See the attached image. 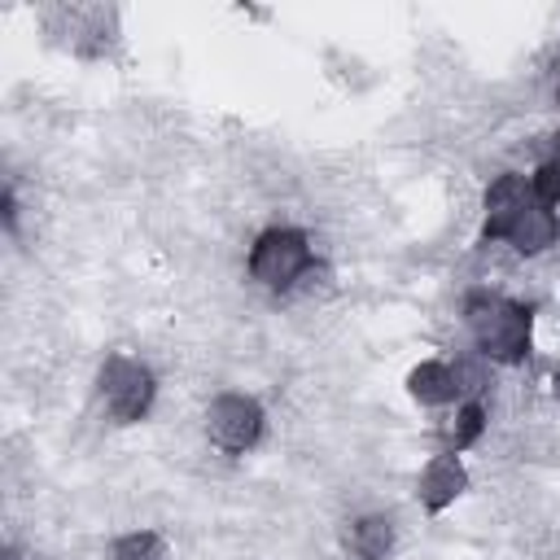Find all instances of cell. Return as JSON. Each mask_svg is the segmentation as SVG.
Masks as SVG:
<instances>
[{"mask_svg": "<svg viewBox=\"0 0 560 560\" xmlns=\"http://www.w3.org/2000/svg\"><path fill=\"white\" fill-rule=\"evenodd\" d=\"M551 398H556V402H560V368H556V372H551Z\"/></svg>", "mask_w": 560, "mask_h": 560, "instance_id": "obj_16", "label": "cell"}, {"mask_svg": "<svg viewBox=\"0 0 560 560\" xmlns=\"http://www.w3.org/2000/svg\"><path fill=\"white\" fill-rule=\"evenodd\" d=\"M407 398L429 407V411H451L459 398V385H455V368L451 359H420L411 372H407Z\"/></svg>", "mask_w": 560, "mask_h": 560, "instance_id": "obj_8", "label": "cell"}, {"mask_svg": "<svg viewBox=\"0 0 560 560\" xmlns=\"http://www.w3.org/2000/svg\"><path fill=\"white\" fill-rule=\"evenodd\" d=\"M486 424H490V411H486V398H468V402H455L446 411V420L438 424V451H451V455H464L472 451L481 438H486Z\"/></svg>", "mask_w": 560, "mask_h": 560, "instance_id": "obj_10", "label": "cell"}, {"mask_svg": "<svg viewBox=\"0 0 560 560\" xmlns=\"http://www.w3.org/2000/svg\"><path fill=\"white\" fill-rule=\"evenodd\" d=\"M109 560H171V547L158 529H127L109 542Z\"/></svg>", "mask_w": 560, "mask_h": 560, "instance_id": "obj_11", "label": "cell"}, {"mask_svg": "<svg viewBox=\"0 0 560 560\" xmlns=\"http://www.w3.org/2000/svg\"><path fill=\"white\" fill-rule=\"evenodd\" d=\"M245 271L267 293H298L302 280L315 271V245L302 228H289V223L262 228L245 254Z\"/></svg>", "mask_w": 560, "mask_h": 560, "instance_id": "obj_2", "label": "cell"}, {"mask_svg": "<svg viewBox=\"0 0 560 560\" xmlns=\"http://www.w3.org/2000/svg\"><path fill=\"white\" fill-rule=\"evenodd\" d=\"M464 332L477 354L494 368H516L534 350V306L499 293V289H468L459 302Z\"/></svg>", "mask_w": 560, "mask_h": 560, "instance_id": "obj_1", "label": "cell"}, {"mask_svg": "<svg viewBox=\"0 0 560 560\" xmlns=\"http://www.w3.org/2000/svg\"><path fill=\"white\" fill-rule=\"evenodd\" d=\"M464 490H468V468L451 451H433L416 472V503L424 516H442L446 508H455V499H464Z\"/></svg>", "mask_w": 560, "mask_h": 560, "instance_id": "obj_5", "label": "cell"}, {"mask_svg": "<svg viewBox=\"0 0 560 560\" xmlns=\"http://www.w3.org/2000/svg\"><path fill=\"white\" fill-rule=\"evenodd\" d=\"M451 368H455V385H459V398H464V402H468V398H486L490 376H494V363H490L486 354H477V350L455 354Z\"/></svg>", "mask_w": 560, "mask_h": 560, "instance_id": "obj_12", "label": "cell"}, {"mask_svg": "<svg viewBox=\"0 0 560 560\" xmlns=\"http://www.w3.org/2000/svg\"><path fill=\"white\" fill-rule=\"evenodd\" d=\"M0 560H26V556H22V551H18V547H13V542H9V547H4V551H0Z\"/></svg>", "mask_w": 560, "mask_h": 560, "instance_id": "obj_15", "label": "cell"}, {"mask_svg": "<svg viewBox=\"0 0 560 560\" xmlns=\"http://www.w3.org/2000/svg\"><path fill=\"white\" fill-rule=\"evenodd\" d=\"M560 241V214L547 206V201H529L508 228H503V236H499V245H508L512 254H521V258H538V254H547L551 245Z\"/></svg>", "mask_w": 560, "mask_h": 560, "instance_id": "obj_7", "label": "cell"}, {"mask_svg": "<svg viewBox=\"0 0 560 560\" xmlns=\"http://www.w3.org/2000/svg\"><path fill=\"white\" fill-rule=\"evenodd\" d=\"M556 105H560V83H556Z\"/></svg>", "mask_w": 560, "mask_h": 560, "instance_id": "obj_17", "label": "cell"}, {"mask_svg": "<svg viewBox=\"0 0 560 560\" xmlns=\"http://www.w3.org/2000/svg\"><path fill=\"white\" fill-rule=\"evenodd\" d=\"M529 184H534L538 201H547L551 210H560V131L547 140L542 158L534 162V171H529Z\"/></svg>", "mask_w": 560, "mask_h": 560, "instance_id": "obj_13", "label": "cell"}, {"mask_svg": "<svg viewBox=\"0 0 560 560\" xmlns=\"http://www.w3.org/2000/svg\"><path fill=\"white\" fill-rule=\"evenodd\" d=\"M267 433V407L254 394L223 389L206 402V438L223 455H249Z\"/></svg>", "mask_w": 560, "mask_h": 560, "instance_id": "obj_4", "label": "cell"}, {"mask_svg": "<svg viewBox=\"0 0 560 560\" xmlns=\"http://www.w3.org/2000/svg\"><path fill=\"white\" fill-rule=\"evenodd\" d=\"M534 197H538V192H534L529 175H521V171L494 175V179L486 184V197H481V241H486V245H499L503 228H508Z\"/></svg>", "mask_w": 560, "mask_h": 560, "instance_id": "obj_6", "label": "cell"}, {"mask_svg": "<svg viewBox=\"0 0 560 560\" xmlns=\"http://www.w3.org/2000/svg\"><path fill=\"white\" fill-rule=\"evenodd\" d=\"M96 398L114 424H140L158 402V376L144 359L105 354L96 368Z\"/></svg>", "mask_w": 560, "mask_h": 560, "instance_id": "obj_3", "label": "cell"}, {"mask_svg": "<svg viewBox=\"0 0 560 560\" xmlns=\"http://www.w3.org/2000/svg\"><path fill=\"white\" fill-rule=\"evenodd\" d=\"M350 560H389L398 547V521L389 512H363L341 529Z\"/></svg>", "mask_w": 560, "mask_h": 560, "instance_id": "obj_9", "label": "cell"}, {"mask_svg": "<svg viewBox=\"0 0 560 560\" xmlns=\"http://www.w3.org/2000/svg\"><path fill=\"white\" fill-rule=\"evenodd\" d=\"M18 214H22L18 210V192H13V184H4V228L9 232H18Z\"/></svg>", "mask_w": 560, "mask_h": 560, "instance_id": "obj_14", "label": "cell"}]
</instances>
